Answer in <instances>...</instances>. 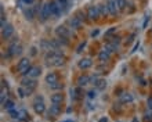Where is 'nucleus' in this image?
<instances>
[{
	"mask_svg": "<svg viewBox=\"0 0 152 122\" xmlns=\"http://www.w3.org/2000/svg\"><path fill=\"white\" fill-rule=\"evenodd\" d=\"M46 64L47 65H53V67H61L64 64V56L60 54L58 51H47L46 54Z\"/></svg>",
	"mask_w": 152,
	"mask_h": 122,
	"instance_id": "f257e3e1",
	"label": "nucleus"
},
{
	"mask_svg": "<svg viewBox=\"0 0 152 122\" xmlns=\"http://www.w3.org/2000/svg\"><path fill=\"white\" fill-rule=\"evenodd\" d=\"M21 86H24L25 90H26V94L29 96V94L33 93V90L36 89V81H35L33 78L26 76V78H24V79H22V82H21Z\"/></svg>",
	"mask_w": 152,
	"mask_h": 122,
	"instance_id": "f03ea898",
	"label": "nucleus"
},
{
	"mask_svg": "<svg viewBox=\"0 0 152 122\" xmlns=\"http://www.w3.org/2000/svg\"><path fill=\"white\" fill-rule=\"evenodd\" d=\"M29 68H31V61H29V58H21L18 65H17L18 72H20L21 75H25V76H26V73L29 72Z\"/></svg>",
	"mask_w": 152,
	"mask_h": 122,
	"instance_id": "7ed1b4c3",
	"label": "nucleus"
},
{
	"mask_svg": "<svg viewBox=\"0 0 152 122\" xmlns=\"http://www.w3.org/2000/svg\"><path fill=\"white\" fill-rule=\"evenodd\" d=\"M87 17L90 21H97L100 18V11H98V7L97 6H88L87 8Z\"/></svg>",
	"mask_w": 152,
	"mask_h": 122,
	"instance_id": "20e7f679",
	"label": "nucleus"
},
{
	"mask_svg": "<svg viewBox=\"0 0 152 122\" xmlns=\"http://www.w3.org/2000/svg\"><path fill=\"white\" fill-rule=\"evenodd\" d=\"M33 110H35V112L36 114H43L44 111H46V106H44V101L42 97H37L36 100H35V103H33Z\"/></svg>",
	"mask_w": 152,
	"mask_h": 122,
	"instance_id": "39448f33",
	"label": "nucleus"
},
{
	"mask_svg": "<svg viewBox=\"0 0 152 122\" xmlns=\"http://www.w3.org/2000/svg\"><path fill=\"white\" fill-rule=\"evenodd\" d=\"M39 17L42 21H46L48 18V17H51V14H50V1L48 3H44L43 6H42V10H40L39 12Z\"/></svg>",
	"mask_w": 152,
	"mask_h": 122,
	"instance_id": "423d86ee",
	"label": "nucleus"
},
{
	"mask_svg": "<svg viewBox=\"0 0 152 122\" xmlns=\"http://www.w3.org/2000/svg\"><path fill=\"white\" fill-rule=\"evenodd\" d=\"M107 7H108V11L111 15H118V12H119V7H118V3H116V0H107Z\"/></svg>",
	"mask_w": 152,
	"mask_h": 122,
	"instance_id": "0eeeda50",
	"label": "nucleus"
},
{
	"mask_svg": "<svg viewBox=\"0 0 152 122\" xmlns=\"http://www.w3.org/2000/svg\"><path fill=\"white\" fill-rule=\"evenodd\" d=\"M56 35L58 37H66V39H68L69 37V31L65 25H58V26L56 28Z\"/></svg>",
	"mask_w": 152,
	"mask_h": 122,
	"instance_id": "6e6552de",
	"label": "nucleus"
},
{
	"mask_svg": "<svg viewBox=\"0 0 152 122\" xmlns=\"http://www.w3.org/2000/svg\"><path fill=\"white\" fill-rule=\"evenodd\" d=\"M91 81H93V85H94V87L96 89H98V90H102L107 86V81H105L104 78H94L93 76L91 78Z\"/></svg>",
	"mask_w": 152,
	"mask_h": 122,
	"instance_id": "1a4fd4ad",
	"label": "nucleus"
},
{
	"mask_svg": "<svg viewBox=\"0 0 152 122\" xmlns=\"http://www.w3.org/2000/svg\"><path fill=\"white\" fill-rule=\"evenodd\" d=\"M12 33H14V26H12L11 24H7L4 28H1V36H3V39L11 37Z\"/></svg>",
	"mask_w": 152,
	"mask_h": 122,
	"instance_id": "9d476101",
	"label": "nucleus"
},
{
	"mask_svg": "<svg viewBox=\"0 0 152 122\" xmlns=\"http://www.w3.org/2000/svg\"><path fill=\"white\" fill-rule=\"evenodd\" d=\"M68 24H69V26H71V28L79 29L80 26H82V20H80L77 15H75V17H72V18H69V20H68Z\"/></svg>",
	"mask_w": 152,
	"mask_h": 122,
	"instance_id": "9b49d317",
	"label": "nucleus"
},
{
	"mask_svg": "<svg viewBox=\"0 0 152 122\" xmlns=\"http://www.w3.org/2000/svg\"><path fill=\"white\" fill-rule=\"evenodd\" d=\"M40 73H42V69H40V67H32V65H31V68H29V72L26 73V76L36 79L37 76H40Z\"/></svg>",
	"mask_w": 152,
	"mask_h": 122,
	"instance_id": "f8f14e48",
	"label": "nucleus"
},
{
	"mask_svg": "<svg viewBox=\"0 0 152 122\" xmlns=\"http://www.w3.org/2000/svg\"><path fill=\"white\" fill-rule=\"evenodd\" d=\"M61 112V107L60 104H57V103H53L51 106H50V110H48V115L50 117H57V115Z\"/></svg>",
	"mask_w": 152,
	"mask_h": 122,
	"instance_id": "ddd939ff",
	"label": "nucleus"
},
{
	"mask_svg": "<svg viewBox=\"0 0 152 122\" xmlns=\"http://www.w3.org/2000/svg\"><path fill=\"white\" fill-rule=\"evenodd\" d=\"M77 65H79L80 69H88L93 65V61H91V58H82Z\"/></svg>",
	"mask_w": 152,
	"mask_h": 122,
	"instance_id": "4468645a",
	"label": "nucleus"
},
{
	"mask_svg": "<svg viewBox=\"0 0 152 122\" xmlns=\"http://www.w3.org/2000/svg\"><path fill=\"white\" fill-rule=\"evenodd\" d=\"M109 57H111V51H109L108 49L101 50L100 53H98V60H100L101 62H105V61H108Z\"/></svg>",
	"mask_w": 152,
	"mask_h": 122,
	"instance_id": "2eb2a0df",
	"label": "nucleus"
},
{
	"mask_svg": "<svg viewBox=\"0 0 152 122\" xmlns=\"http://www.w3.org/2000/svg\"><path fill=\"white\" fill-rule=\"evenodd\" d=\"M56 82H58V75H57L56 72L47 73V76H46V83L50 86V85H53V83H56Z\"/></svg>",
	"mask_w": 152,
	"mask_h": 122,
	"instance_id": "dca6fc26",
	"label": "nucleus"
},
{
	"mask_svg": "<svg viewBox=\"0 0 152 122\" xmlns=\"http://www.w3.org/2000/svg\"><path fill=\"white\" fill-rule=\"evenodd\" d=\"M90 81H91V78L87 76V75H82V76H79V79H77V85L79 86H86L87 83H90Z\"/></svg>",
	"mask_w": 152,
	"mask_h": 122,
	"instance_id": "f3484780",
	"label": "nucleus"
},
{
	"mask_svg": "<svg viewBox=\"0 0 152 122\" xmlns=\"http://www.w3.org/2000/svg\"><path fill=\"white\" fill-rule=\"evenodd\" d=\"M64 101V96L61 93H54L51 96V103H57V104H61Z\"/></svg>",
	"mask_w": 152,
	"mask_h": 122,
	"instance_id": "a211bd4d",
	"label": "nucleus"
},
{
	"mask_svg": "<svg viewBox=\"0 0 152 122\" xmlns=\"http://www.w3.org/2000/svg\"><path fill=\"white\" fill-rule=\"evenodd\" d=\"M119 100H120V103H132L133 101V96L130 93H123V94H120Z\"/></svg>",
	"mask_w": 152,
	"mask_h": 122,
	"instance_id": "6ab92c4d",
	"label": "nucleus"
},
{
	"mask_svg": "<svg viewBox=\"0 0 152 122\" xmlns=\"http://www.w3.org/2000/svg\"><path fill=\"white\" fill-rule=\"evenodd\" d=\"M97 7H98V11H100V15H101V17H105L107 14H109L107 4H98Z\"/></svg>",
	"mask_w": 152,
	"mask_h": 122,
	"instance_id": "aec40b11",
	"label": "nucleus"
},
{
	"mask_svg": "<svg viewBox=\"0 0 152 122\" xmlns=\"http://www.w3.org/2000/svg\"><path fill=\"white\" fill-rule=\"evenodd\" d=\"M33 17H35V11H33L31 7H28L26 10H25V18H26L28 21H32Z\"/></svg>",
	"mask_w": 152,
	"mask_h": 122,
	"instance_id": "412c9836",
	"label": "nucleus"
},
{
	"mask_svg": "<svg viewBox=\"0 0 152 122\" xmlns=\"http://www.w3.org/2000/svg\"><path fill=\"white\" fill-rule=\"evenodd\" d=\"M18 121H26L28 119V112L25 110H18V117H17Z\"/></svg>",
	"mask_w": 152,
	"mask_h": 122,
	"instance_id": "4be33fe9",
	"label": "nucleus"
},
{
	"mask_svg": "<svg viewBox=\"0 0 152 122\" xmlns=\"http://www.w3.org/2000/svg\"><path fill=\"white\" fill-rule=\"evenodd\" d=\"M116 3H118L119 10H124V8L127 7V0H116Z\"/></svg>",
	"mask_w": 152,
	"mask_h": 122,
	"instance_id": "5701e85b",
	"label": "nucleus"
},
{
	"mask_svg": "<svg viewBox=\"0 0 152 122\" xmlns=\"http://www.w3.org/2000/svg\"><path fill=\"white\" fill-rule=\"evenodd\" d=\"M3 108H6L7 111H10V110H12V108H15V107H14V103H12L11 100H7V101H6V104L3 106Z\"/></svg>",
	"mask_w": 152,
	"mask_h": 122,
	"instance_id": "b1692460",
	"label": "nucleus"
},
{
	"mask_svg": "<svg viewBox=\"0 0 152 122\" xmlns=\"http://www.w3.org/2000/svg\"><path fill=\"white\" fill-rule=\"evenodd\" d=\"M50 87H51L53 90H61L62 87H64V85H62V83H60V81H58V82H56V83L50 85Z\"/></svg>",
	"mask_w": 152,
	"mask_h": 122,
	"instance_id": "393cba45",
	"label": "nucleus"
},
{
	"mask_svg": "<svg viewBox=\"0 0 152 122\" xmlns=\"http://www.w3.org/2000/svg\"><path fill=\"white\" fill-rule=\"evenodd\" d=\"M18 96H20L21 98H24L25 96H28V94H26V90H25L24 86H21V87H18Z\"/></svg>",
	"mask_w": 152,
	"mask_h": 122,
	"instance_id": "a878e982",
	"label": "nucleus"
},
{
	"mask_svg": "<svg viewBox=\"0 0 152 122\" xmlns=\"http://www.w3.org/2000/svg\"><path fill=\"white\" fill-rule=\"evenodd\" d=\"M84 46H86V42H83V43H80L79 47H77V50H76V53H82V50L84 49Z\"/></svg>",
	"mask_w": 152,
	"mask_h": 122,
	"instance_id": "bb28decb",
	"label": "nucleus"
},
{
	"mask_svg": "<svg viewBox=\"0 0 152 122\" xmlns=\"http://www.w3.org/2000/svg\"><path fill=\"white\" fill-rule=\"evenodd\" d=\"M21 53H22V47L18 45V46H17V49H15V51H14V54H15V56H20Z\"/></svg>",
	"mask_w": 152,
	"mask_h": 122,
	"instance_id": "cd10ccee",
	"label": "nucleus"
},
{
	"mask_svg": "<svg viewBox=\"0 0 152 122\" xmlns=\"http://www.w3.org/2000/svg\"><path fill=\"white\" fill-rule=\"evenodd\" d=\"M87 96H88V98H94L96 97V90H90L87 93Z\"/></svg>",
	"mask_w": 152,
	"mask_h": 122,
	"instance_id": "c85d7f7f",
	"label": "nucleus"
},
{
	"mask_svg": "<svg viewBox=\"0 0 152 122\" xmlns=\"http://www.w3.org/2000/svg\"><path fill=\"white\" fill-rule=\"evenodd\" d=\"M115 31H116V28H111V29H108V31L105 32V35H107V36H109V35H111V33H113Z\"/></svg>",
	"mask_w": 152,
	"mask_h": 122,
	"instance_id": "c756f323",
	"label": "nucleus"
},
{
	"mask_svg": "<svg viewBox=\"0 0 152 122\" xmlns=\"http://www.w3.org/2000/svg\"><path fill=\"white\" fill-rule=\"evenodd\" d=\"M148 20H149V17L147 15V17H145V20H144V24H142V28H147V24H148Z\"/></svg>",
	"mask_w": 152,
	"mask_h": 122,
	"instance_id": "7c9ffc66",
	"label": "nucleus"
},
{
	"mask_svg": "<svg viewBox=\"0 0 152 122\" xmlns=\"http://www.w3.org/2000/svg\"><path fill=\"white\" fill-rule=\"evenodd\" d=\"M148 107H149V108H152V97L148 98Z\"/></svg>",
	"mask_w": 152,
	"mask_h": 122,
	"instance_id": "2f4dec72",
	"label": "nucleus"
},
{
	"mask_svg": "<svg viewBox=\"0 0 152 122\" xmlns=\"http://www.w3.org/2000/svg\"><path fill=\"white\" fill-rule=\"evenodd\" d=\"M24 1H25L26 4H32V3H33V0H24Z\"/></svg>",
	"mask_w": 152,
	"mask_h": 122,
	"instance_id": "473e14b6",
	"label": "nucleus"
},
{
	"mask_svg": "<svg viewBox=\"0 0 152 122\" xmlns=\"http://www.w3.org/2000/svg\"><path fill=\"white\" fill-rule=\"evenodd\" d=\"M100 122H107V118H102V119H101Z\"/></svg>",
	"mask_w": 152,
	"mask_h": 122,
	"instance_id": "72a5a7b5",
	"label": "nucleus"
},
{
	"mask_svg": "<svg viewBox=\"0 0 152 122\" xmlns=\"http://www.w3.org/2000/svg\"><path fill=\"white\" fill-rule=\"evenodd\" d=\"M62 122H72V121H69V119H66V121H62Z\"/></svg>",
	"mask_w": 152,
	"mask_h": 122,
	"instance_id": "f704fd0d",
	"label": "nucleus"
},
{
	"mask_svg": "<svg viewBox=\"0 0 152 122\" xmlns=\"http://www.w3.org/2000/svg\"><path fill=\"white\" fill-rule=\"evenodd\" d=\"M151 32H152V28H151Z\"/></svg>",
	"mask_w": 152,
	"mask_h": 122,
	"instance_id": "c9c22d12",
	"label": "nucleus"
}]
</instances>
